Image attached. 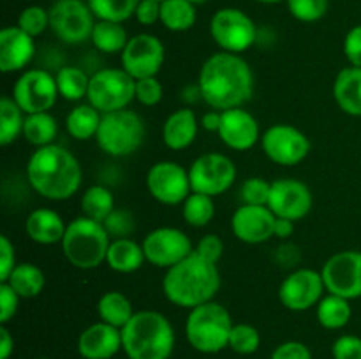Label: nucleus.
Segmentation results:
<instances>
[{
    "label": "nucleus",
    "instance_id": "30",
    "mask_svg": "<svg viewBox=\"0 0 361 359\" xmlns=\"http://www.w3.org/2000/svg\"><path fill=\"white\" fill-rule=\"evenodd\" d=\"M102 115L92 104H78L66 116V129L76 141H88L97 136Z\"/></svg>",
    "mask_w": 361,
    "mask_h": 359
},
{
    "label": "nucleus",
    "instance_id": "39",
    "mask_svg": "<svg viewBox=\"0 0 361 359\" xmlns=\"http://www.w3.org/2000/svg\"><path fill=\"white\" fill-rule=\"evenodd\" d=\"M97 20L126 23L134 16L140 0H87Z\"/></svg>",
    "mask_w": 361,
    "mask_h": 359
},
{
    "label": "nucleus",
    "instance_id": "44",
    "mask_svg": "<svg viewBox=\"0 0 361 359\" xmlns=\"http://www.w3.org/2000/svg\"><path fill=\"white\" fill-rule=\"evenodd\" d=\"M164 97V88L162 83L154 77H143V80H136V88H134V101L140 102L141 106L147 108H154Z\"/></svg>",
    "mask_w": 361,
    "mask_h": 359
},
{
    "label": "nucleus",
    "instance_id": "21",
    "mask_svg": "<svg viewBox=\"0 0 361 359\" xmlns=\"http://www.w3.org/2000/svg\"><path fill=\"white\" fill-rule=\"evenodd\" d=\"M219 137L228 148L236 151H247L261 141L259 123L252 113L243 108L226 109L222 111Z\"/></svg>",
    "mask_w": 361,
    "mask_h": 359
},
{
    "label": "nucleus",
    "instance_id": "35",
    "mask_svg": "<svg viewBox=\"0 0 361 359\" xmlns=\"http://www.w3.org/2000/svg\"><path fill=\"white\" fill-rule=\"evenodd\" d=\"M25 113L11 95L0 99V144L9 146L20 136H23Z\"/></svg>",
    "mask_w": 361,
    "mask_h": 359
},
{
    "label": "nucleus",
    "instance_id": "51",
    "mask_svg": "<svg viewBox=\"0 0 361 359\" xmlns=\"http://www.w3.org/2000/svg\"><path fill=\"white\" fill-rule=\"evenodd\" d=\"M344 55L349 65L361 67V23L353 27L345 34L344 39Z\"/></svg>",
    "mask_w": 361,
    "mask_h": 359
},
{
    "label": "nucleus",
    "instance_id": "3",
    "mask_svg": "<svg viewBox=\"0 0 361 359\" xmlns=\"http://www.w3.org/2000/svg\"><path fill=\"white\" fill-rule=\"evenodd\" d=\"M221 289V271L217 264L192 252L178 264L166 270L162 292L171 305L192 310L214 301Z\"/></svg>",
    "mask_w": 361,
    "mask_h": 359
},
{
    "label": "nucleus",
    "instance_id": "2",
    "mask_svg": "<svg viewBox=\"0 0 361 359\" xmlns=\"http://www.w3.org/2000/svg\"><path fill=\"white\" fill-rule=\"evenodd\" d=\"M27 178L34 192L49 201H66L80 190L83 169L80 160L60 144L35 148L27 164Z\"/></svg>",
    "mask_w": 361,
    "mask_h": 359
},
{
    "label": "nucleus",
    "instance_id": "27",
    "mask_svg": "<svg viewBox=\"0 0 361 359\" xmlns=\"http://www.w3.org/2000/svg\"><path fill=\"white\" fill-rule=\"evenodd\" d=\"M147 263L143 246L130 238H115L111 239V245L106 256V264L109 270L116 273L129 275L140 270Z\"/></svg>",
    "mask_w": 361,
    "mask_h": 359
},
{
    "label": "nucleus",
    "instance_id": "17",
    "mask_svg": "<svg viewBox=\"0 0 361 359\" xmlns=\"http://www.w3.org/2000/svg\"><path fill=\"white\" fill-rule=\"evenodd\" d=\"M141 246H143L147 263L154 264L155 267H162V270H169L171 266L178 264L196 248L189 236L182 229L176 227L154 229L145 236Z\"/></svg>",
    "mask_w": 361,
    "mask_h": 359
},
{
    "label": "nucleus",
    "instance_id": "22",
    "mask_svg": "<svg viewBox=\"0 0 361 359\" xmlns=\"http://www.w3.org/2000/svg\"><path fill=\"white\" fill-rule=\"evenodd\" d=\"M34 56L35 42L32 35L21 30L18 25L0 30V70L4 74L27 70Z\"/></svg>",
    "mask_w": 361,
    "mask_h": 359
},
{
    "label": "nucleus",
    "instance_id": "25",
    "mask_svg": "<svg viewBox=\"0 0 361 359\" xmlns=\"http://www.w3.org/2000/svg\"><path fill=\"white\" fill-rule=\"evenodd\" d=\"M66 229L67 224L63 218L49 208H37L25 220V232L37 245L49 246L62 243Z\"/></svg>",
    "mask_w": 361,
    "mask_h": 359
},
{
    "label": "nucleus",
    "instance_id": "54",
    "mask_svg": "<svg viewBox=\"0 0 361 359\" xmlns=\"http://www.w3.org/2000/svg\"><path fill=\"white\" fill-rule=\"evenodd\" d=\"M295 222L289 220V218H277L275 222V229H274V238L279 239H288L295 234Z\"/></svg>",
    "mask_w": 361,
    "mask_h": 359
},
{
    "label": "nucleus",
    "instance_id": "18",
    "mask_svg": "<svg viewBox=\"0 0 361 359\" xmlns=\"http://www.w3.org/2000/svg\"><path fill=\"white\" fill-rule=\"evenodd\" d=\"M324 282L321 271L300 267L282 280L279 287V299L291 312H307L323 299Z\"/></svg>",
    "mask_w": 361,
    "mask_h": 359
},
{
    "label": "nucleus",
    "instance_id": "56",
    "mask_svg": "<svg viewBox=\"0 0 361 359\" xmlns=\"http://www.w3.org/2000/svg\"><path fill=\"white\" fill-rule=\"evenodd\" d=\"M256 2H259V4H279V2H282V0H256Z\"/></svg>",
    "mask_w": 361,
    "mask_h": 359
},
{
    "label": "nucleus",
    "instance_id": "58",
    "mask_svg": "<svg viewBox=\"0 0 361 359\" xmlns=\"http://www.w3.org/2000/svg\"><path fill=\"white\" fill-rule=\"evenodd\" d=\"M39 359H51V358H46V355H42V358H39Z\"/></svg>",
    "mask_w": 361,
    "mask_h": 359
},
{
    "label": "nucleus",
    "instance_id": "46",
    "mask_svg": "<svg viewBox=\"0 0 361 359\" xmlns=\"http://www.w3.org/2000/svg\"><path fill=\"white\" fill-rule=\"evenodd\" d=\"M334 359H361V338L355 334H342L331 347Z\"/></svg>",
    "mask_w": 361,
    "mask_h": 359
},
{
    "label": "nucleus",
    "instance_id": "52",
    "mask_svg": "<svg viewBox=\"0 0 361 359\" xmlns=\"http://www.w3.org/2000/svg\"><path fill=\"white\" fill-rule=\"evenodd\" d=\"M134 18L140 25L152 27L157 21H161V2H157V0H140Z\"/></svg>",
    "mask_w": 361,
    "mask_h": 359
},
{
    "label": "nucleus",
    "instance_id": "24",
    "mask_svg": "<svg viewBox=\"0 0 361 359\" xmlns=\"http://www.w3.org/2000/svg\"><path fill=\"white\" fill-rule=\"evenodd\" d=\"M200 122L192 109L180 108L173 111L162 125V141L173 151L189 148L196 141Z\"/></svg>",
    "mask_w": 361,
    "mask_h": 359
},
{
    "label": "nucleus",
    "instance_id": "45",
    "mask_svg": "<svg viewBox=\"0 0 361 359\" xmlns=\"http://www.w3.org/2000/svg\"><path fill=\"white\" fill-rule=\"evenodd\" d=\"M20 296L7 282H0V324L6 326L9 320L14 319L18 308H20Z\"/></svg>",
    "mask_w": 361,
    "mask_h": 359
},
{
    "label": "nucleus",
    "instance_id": "38",
    "mask_svg": "<svg viewBox=\"0 0 361 359\" xmlns=\"http://www.w3.org/2000/svg\"><path fill=\"white\" fill-rule=\"evenodd\" d=\"M182 217L192 227H207L215 217L214 197L207 194L190 192L182 204Z\"/></svg>",
    "mask_w": 361,
    "mask_h": 359
},
{
    "label": "nucleus",
    "instance_id": "12",
    "mask_svg": "<svg viewBox=\"0 0 361 359\" xmlns=\"http://www.w3.org/2000/svg\"><path fill=\"white\" fill-rule=\"evenodd\" d=\"M164 44L157 35L148 32L133 35L120 53V67L134 80L157 76L164 65Z\"/></svg>",
    "mask_w": 361,
    "mask_h": 359
},
{
    "label": "nucleus",
    "instance_id": "36",
    "mask_svg": "<svg viewBox=\"0 0 361 359\" xmlns=\"http://www.w3.org/2000/svg\"><path fill=\"white\" fill-rule=\"evenodd\" d=\"M60 97L69 102H78L88 95L90 76L80 67L66 65L60 67L55 76Z\"/></svg>",
    "mask_w": 361,
    "mask_h": 359
},
{
    "label": "nucleus",
    "instance_id": "29",
    "mask_svg": "<svg viewBox=\"0 0 361 359\" xmlns=\"http://www.w3.org/2000/svg\"><path fill=\"white\" fill-rule=\"evenodd\" d=\"M7 284L16 291L21 299L37 298L46 285L44 271L32 263H20L7 278Z\"/></svg>",
    "mask_w": 361,
    "mask_h": 359
},
{
    "label": "nucleus",
    "instance_id": "16",
    "mask_svg": "<svg viewBox=\"0 0 361 359\" xmlns=\"http://www.w3.org/2000/svg\"><path fill=\"white\" fill-rule=\"evenodd\" d=\"M328 294L345 299L361 298V252L342 250L334 253L321 267Z\"/></svg>",
    "mask_w": 361,
    "mask_h": 359
},
{
    "label": "nucleus",
    "instance_id": "14",
    "mask_svg": "<svg viewBox=\"0 0 361 359\" xmlns=\"http://www.w3.org/2000/svg\"><path fill=\"white\" fill-rule=\"evenodd\" d=\"M263 153L274 164L296 165L310 153V139L296 127L289 123H275L261 134Z\"/></svg>",
    "mask_w": 361,
    "mask_h": 359
},
{
    "label": "nucleus",
    "instance_id": "7",
    "mask_svg": "<svg viewBox=\"0 0 361 359\" xmlns=\"http://www.w3.org/2000/svg\"><path fill=\"white\" fill-rule=\"evenodd\" d=\"M97 146L109 157H129L145 141V122L133 109L106 113L101 118Z\"/></svg>",
    "mask_w": 361,
    "mask_h": 359
},
{
    "label": "nucleus",
    "instance_id": "33",
    "mask_svg": "<svg viewBox=\"0 0 361 359\" xmlns=\"http://www.w3.org/2000/svg\"><path fill=\"white\" fill-rule=\"evenodd\" d=\"M196 4L190 0H162L161 23L169 32H187L196 25Z\"/></svg>",
    "mask_w": 361,
    "mask_h": 359
},
{
    "label": "nucleus",
    "instance_id": "55",
    "mask_svg": "<svg viewBox=\"0 0 361 359\" xmlns=\"http://www.w3.org/2000/svg\"><path fill=\"white\" fill-rule=\"evenodd\" d=\"M221 118H222V111L212 109V111L204 113L200 123L204 130H208V132H219V127H221Z\"/></svg>",
    "mask_w": 361,
    "mask_h": 359
},
{
    "label": "nucleus",
    "instance_id": "57",
    "mask_svg": "<svg viewBox=\"0 0 361 359\" xmlns=\"http://www.w3.org/2000/svg\"><path fill=\"white\" fill-rule=\"evenodd\" d=\"M190 2H192V4H196V6H200V4H204V2H208V0H190Z\"/></svg>",
    "mask_w": 361,
    "mask_h": 359
},
{
    "label": "nucleus",
    "instance_id": "53",
    "mask_svg": "<svg viewBox=\"0 0 361 359\" xmlns=\"http://www.w3.org/2000/svg\"><path fill=\"white\" fill-rule=\"evenodd\" d=\"M14 351V338L7 326H0V359H9Z\"/></svg>",
    "mask_w": 361,
    "mask_h": 359
},
{
    "label": "nucleus",
    "instance_id": "31",
    "mask_svg": "<svg viewBox=\"0 0 361 359\" xmlns=\"http://www.w3.org/2000/svg\"><path fill=\"white\" fill-rule=\"evenodd\" d=\"M129 35H127L123 23H116V21H106L97 20L95 27L92 30L90 42L97 51L106 53V55H115V53H122L123 48L129 42Z\"/></svg>",
    "mask_w": 361,
    "mask_h": 359
},
{
    "label": "nucleus",
    "instance_id": "34",
    "mask_svg": "<svg viewBox=\"0 0 361 359\" xmlns=\"http://www.w3.org/2000/svg\"><path fill=\"white\" fill-rule=\"evenodd\" d=\"M59 123L51 113H32L25 116L23 137L35 148L55 144Z\"/></svg>",
    "mask_w": 361,
    "mask_h": 359
},
{
    "label": "nucleus",
    "instance_id": "13",
    "mask_svg": "<svg viewBox=\"0 0 361 359\" xmlns=\"http://www.w3.org/2000/svg\"><path fill=\"white\" fill-rule=\"evenodd\" d=\"M11 97L23 109L25 115L48 113L60 97L55 76L44 69H27L20 74Z\"/></svg>",
    "mask_w": 361,
    "mask_h": 359
},
{
    "label": "nucleus",
    "instance_id": "19",
    "mask_svg": "<svg viewBox=\"0 0 361 359\" xmlns=\"http://www.w3.org/2000/svg\"><path fill=\"white\" fill-rule=\"evenodd\" d=\"M314 204L309 185L296 178H279L271 182L268 208L277 218L298 222L310 213Z\"/></svg>",
    "mask_w": 361,
    "mask_h": 359
},
{
    "label": "nucleus",
    "instance_id": "6",
    "mask_svg": "<svg viewBox=\"0 0 361 359\" xmlns=\"http://www.w3.org/2000/svg\"><path fill=\"white\" fill-rule=\"evenodd\" d=\"M231 329V313L215 299L189 310L185 320L187 341L201 354H217L224 351L229 345Z\"/></svg>",
    "mask_w": 361,
    "mask_h": 359
},
{
    "label": "nucleus",
    "instance_id": "37",
    "mask_svg": "<svg viewBox=\"0 0 361 359\" xmlns=\"http://www.w3.org/2000/svg\"><path fill=\"white\" fill-rule=\"evenodd\" d=\"M81 211L92 220L104 222L115 211V197L104 185H92L81 196Z\"/></svg>",
    "mask_w": 361,
    "mask_h": 359
},
{
    "label": "nucleus",
    "instance_id": "47",
    "mask_svg": "<svg viewBox=\"0 0 361 359\" xmlns=\"http://www.w3.org/2000/svg\"><path fill=\"white\" fill-rule=\"evenodd\" d=\"M194 252L200 253L203 259L217 264L222 259V256H224V241H222V238L219 234H204L197 241Z\"/></svg>",
    "mask_w": 361,
    "mask_h": 359
},
{
    "label": "nucleus",
    "instance_id": "4",
    "mask_svg": "<svg viewBox=\"0 0 361 359\" xmlns=\"http://www.w3.org/2000/svg\"><path fill=\"white\" fill-rule=\"evenodd\" d=\"M176 334L168 317L155 310H141L122 327V348L127 359H169Z\"/></svg>",
    "mask_w": 361,
    "mask_h": 359
},
{
    "label": "nucleus",
    "instance_id": "49",
    "mask_svg": "<svg viewBox=\"0 0 361 359\" xmlns=\"http://www.w3.org/2000/svg\"><path fill=\"white\" fill-rule=\"evenodd\" d=\"M16 248L6 234L0 236V282H6L16 267Z\"/></svg>",
    "mask_w": 361,
    "mask_h": 359
},
{
    "label": "nucleus",
    "instance_id": "11",
    "mask_svg": "<svg viewBox=\"0 0 361 359\" xmlns=\"http://www.w3.org/2000/svg\"><path fill=\"white\" fill-rule=\"evenodd\" d=\"M192 192L210 197L222 196L236 182V165L228 155L210 151L203 153L189 168Z\"/></svg>",
    "mask_w": 361,
    "mask_h": 359
},
{
    "label": "nucleus",
    "instance_id": "5",
    "mask_svg": "<svg viewBox=\"0 0 361 359\" xmlns=\"http://www.w3.org/2000/svg\"><path fill=\"white\" fill-rule=\"evenodd\" d=\"M62 252L67 263L78 270H95L106 263L108 248L111 245V234L106 229L104 222L81 217L67 224L62 239Z\"/></svg>",
    "mask_w": 361,
    "mask_h": 359
},
{
    "label": "nucleus",
    "instance_id": "41",
    "mask_svg": "<svg viewBox=\"0 0 361 359\" xmlns=\"http://www.w3.org/2000/svg\"><path fill=\"white\" fill-rule=\"evenodd\" d=\"M288 11L295 20L302 23H316L328 13L330 0H286Z\"/></svg>",
    "mask_w": 361,
    "mask_h": 359
},
{
    "label": "nucleus",
    "instance_id": "42",
    "mask_svg": "<svg viewBox=\"0 0 361 359\" xmlns=\"http://www.w3.org/2000/svg\"><path fill=\"white\" fill-rule=\"evenodd\" d=\"M18 27L32 37H39L49 28V11L42 6H28L18 16Z\"/></svg>",
    "mask_w": 361,
    "mask_h": 359
},
{
    "label": "nucleus",
    "instance_id": "43",
    "mask_svg": "<svg viewBox=\"0 0 361 359\" xmlns=\"http://www.w3.org/2000/svg\"><path fill=\"white\" fill-rule=\"evenodd\" d=\"M271 182L261 178V176H252V178H247L240 187V199H242L243 204L268 206Z\"/></svg>",
    "mask_w": 361,
    "mask_h": 359
},
{
    "label": "nucleus",
    "instance_id": "20",
    "mask_svg": "<svg viewBox=\"0 0 361 359\" xmlns=\"http://www.w3.org/2000/svg\"><path fill=\"white\" fill-rule=\"evenodd\" d=\"M277 217L268 206L242 204L231 217V231L236 239L247 245H261L274 238Z\"/></svg>",
    "mask_w": 361,
    "mask_h": 359
},
{
    "label": "nucleus",
    "instance_id": "1",
    "mask_svg": "<svg viewBox=\"0 0 361 359\" xmlns=\"http://www.w3.org/2000/svg\"><path fill=\"white\" fill-rule=\"evenodd\" d=\"M197 92L217 111L243 108L254 95V73L242 55L214 53L201 65Z\"/></svg>",
    "mask_w": 361,
    "mask_h": 359
},
{
    "label": "nucleus",
    "instance_id": "10",
    "mask_svg": "<svg viewBox=\"0 0 361 359\" xmlns=\"http://www.w3.org/2000/svg\"><path fill=\"white\" fill-rule=\"evenodd\" d=\"M210 35L221 51L242 55L257 41V27L243 11L222 7L212 16Z\"/></svg>",
    "mask_w": 361,
    "mask_h": 359
},
{
    "label": "nucleus",
    "instance_id": "50",
    "mask_svg": "<svg viewBox=\"0 0 361 359\" xmlns=\"http://www.w3.org/2000/svg\"><path fill=\"white\" fill-rule=\"evenodd\" d=\"M106 229H108L109 234H115V238H129V232L133 231L134 224L133 218L126 211H113L108 218L104 220Z\"/></svg>",
    "mask_w": 361,
    "mask_h": 359
},
{
    "label": "nucleus",
    "instance_id": "23",
    "mask_svg": "<svg viewBox=\"0 0 361 359\" xmlns=\"http://www.w3.org/2000/svg\"><path fill=\"white\" fill-rule=\"evenodd\" d=\"M122 348V329L102 320L85 327L78 336V354L83 359H111Z\"/></svg>",
    "mask_w": 361,
    "mask_h": 359
},
{
    "label": "nucleus",
    "instance_id": "28",
    "mask_svg": "<svg viewBox=\"0 0 361 359\" xmlns=\"http://www.w3.org/2000/svg\"><path fill=\"white\" fill-rule=\"evenodd\" d=\"M97 313L102 322L111 324V326L122 329L136 312H134L130 299L123 292L108 291L99 298Z\"/></svg>",
    "mask_w": 361,
    "mask_h": 359
},
{
    "label": "nucleus",
    "instance_id": "15",
    "mask_svg": "<svg viewBox=\"0 0 361 359\" xmlns=\"http://www.w3.org/2000/svg\"><path fill=\"white\" fill-rule=\"evenodd\" d=\"M147 190L157 203L166 206H178L192 192L189 169L178 162H155L147 172Z\"/></svg>",
    "mask_w": 361,
    "mask_h": 359
},
{
    "label": "nucleus",
    "instance_id": "59",
    "mask_svg": "<svg viewBox=\"0 0 361 359\" xmlns=\"http://www.w3.org/2000/svg\"><path fill=\"white\" fill-rule=\"evenodd\" d=\"M157 2H162V0H157Z\"/></svg>",
    "mask_w": 361,
    "mask_h": 359
},
{
    "label": "nucleus",
    "instance_id": "48",
    "mask_svg": "<svg viewBox=\"0 0 361 359\" xmlns=\"http://www.w3.org/2000/svg\"><path fill=\"white\" fill-rule=\"evenodd\" d=\"M271 359H312V352L303 341L289 340L274 348Z\"/></svg>",
    "mask_w": 361,
    "mask_h": 359
},
{
    "label": "nucleus",
    "instance_id": "8",
    "mask_svg": "<svg viewBox=\"0 0 361 359\" xmlns=\"http://www.w3.org/2000/svg\"><path fill=\"white\" fill-rule=\"evenodd\" d=\"M136 80L122 67H106L90 76L87 101L101 115L126 109L134 101Z\"/></svg>",
    "mask_w": 361,
    "mask_h": 359
},
{
    "label": "nucleus",
    "instance_id": "9",
    "mask_svg": "<svg viewBox=\"0 0 361 359\" xmlns=\"http://www.w3.org/2000/svg\"><path fill=\"white\" fill-rule=\"evenodd\" d=\"M49 30L71 46L90 41L95 14L87 0H55L49 7Z\"/></svg>",
    "mask_w": 361,
    "mask_h": 359
},
{
    "label": "nucleus",
    "instance_id": "32",
    "mask_svg": "<svg viewBox=\"0 0 361 359\" xmlns=\"http://www.w3.org/2000/svg\"><path fill=\"white\" fill-rule=\"evenodd\" d=\"M317 322L324 327V329H342L349 324L353 317V308L349 299L341 298L335 294L323 296L316 308Z\"/></svg>",
    "mask_w": 361,
    "mask_h": 359
},
{
    "label": "nucleus",
    "instance_id": "40",
    "mask_svg": "<svg viewBox=\"0 0 361 359\" xmlns=\"http://www.w3.org/2000/svg\"><path fill=\"white\" fill-rule=\"evenodd\" d=\"M261 345V334L254 326L245 322L233 324L231 334H229V345L233 352L240 355H249L257 352Z\"/></svg>",
    "mask_w": 361,
    "mask_h": 359
},
{
    "label": "nucleus",
    "instance_id": "26",
    "mask_svg": "<svg viewBox=\"0 0 361 359\" xmlns=\"http://www.w3.org/2000/svg\"><path fill=\"white\" fill-rule=\"evenodd\" d=\"M334 99L351 116H361V67H344L334 81Z\"/></svg>",
    "mask_w": 361,
    "mask_h": 359
}]
</instances>
